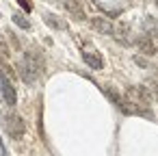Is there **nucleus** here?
<instances>
[{
  "mask_svg": "<svg viewBox=\"0 0 158 156\" xmlns=\"http://www.w3.org/2000/svg\"><path fill=\"white\" fill-rule=\"evenodd\" d=\"M44 67H46V63H44V57L39 52H26L24 59L18 63V74L26 85H33L41 76Z\"/></svg>",
  "mask_w": 158,
  "mask_h": 156,
  "instance_id": "1",
  "label": "nucleus"
},
{
  "mask_svg": "<svg viewBox=\"0 0 158 156\" xmlns=\"http://www.w3.org/2000/svg\"><path fill=\"white\" fill-rule=\"evenodd\" d=\"M24 130H26L24 119H22L18 113H7V115H5V132H7L13 141H20V139L24 137Z\"/></svg>",
  "mask_w": 158,
  "mask_h": 156,
  "instance_id": "2",
  "label": "nucleus"
},
{
  "mask_svg": "<svg viewBox=\"0 0 158 156\" xmlns=\"http://www.w3.org/2000/svg\"><path fill=\"white\" fill-rule=\"evenodd\" d=\"M0 93H2V100H5L9 106H15L18 95H15V87H13V82L7 78V72H0Z\"/></svg>",
  "mask_w": 158,
  "mask_h": 156,
  "instance_id": "3",
  "label": "nucleus"
},
{
  "mask_svg": "<svg viewBox=\"0 0 158 156\" xmlns=\"http://www.w3.org/2000/svg\"><path fill=\"white\" fill-rule=\"evenodd\" d=\"M63 7H65V11L74 18V20H87V15H85V9H82V5L78 2V0H63Z\"/></svg>",
  "mask_w": 158,
  "mask_h": 156,
  "instance_id": "4",
  "label": "nucleus"
},
{
  "mask_svg": "<svg viewBox=\"0 0 158 156\" xmlns=\"http://www.w3.org/2000/svg\"><path fill=\"white\" fill-rule=\"evenodd\" d=\"M91 26H93L98 33H102V35H115V26H113L110 20H106V18H93V20H91Z\"/></svg>",
  "mask_w": 158,
  "mask_h": 156,
  "instance_id": "5",
  "label": "nucleus"
},
{
  "mask_svg": "<svg viewBox=\"0 0 158 156\" xmlns=\"http://www.w3.org/2000/svg\"><path fill=\"white\" fill-rule=\"evenodd\" d=\"M82 59L91 70H102L104 67V61H102V57L98 52H82Z\"/></svg>",
  "mask_w": 158,
  "mask_h": 156,
  "instance_id": "6",
  "label": "nucleus"
},
{
  "mask_svg": "<svg viewBox=\"0 0 158 156\" xmlns=\"http://www.w3.org/2000/svg\"><path fill=\"white\" fill-rule=\"evenodd\" d=\"M134 44H136V48H139L143 54H156V46L149 41V37H136Z\"/></svg>",
  "mask_w": 158,
  "mask_h": 156,
  "instance_id": "7",
  "label": "nucleus"
},
{
  "mask_svg": "<svg viewBox=\"0 0 158 156\" xmlns=\"http://www.w3.org/2000/svg\"><path fill=\"white\" fill-rule=\"evenodd\" d=\"M44 20H46L48 26H52V28H56V31H65V28H67V24H65L59 15H54V13H44Z\"/></svg>",
  "mask_w": 158,
  "mask_h": 156,
  "instance_id": "8",
  "label": "nucleus"
},
{
  "mask_svg": "<svg viewBox=\"0 0 158 156\" xmlns=\"http://www.w3.org/2000/svg\"><path fill=\"white\" fill-rule=\"evenodd\" d=\"M13 22H15V24H18L20 28H26V31L31 28V22H28V20H26V18H24L22 13H13Z\"/></svg>",
  "mask_w": 158,
  "mask_h": 156,
  "instance_id": "9",
  "label": "nucleus"
},
{
  "mask_svg": "<svg viewBox=\"0 0 158 156\" xmlns=\"http://www.w3.org/2000/svg\"><path fill=\"white\" fill-rule=\"evenodd\" d=\"M18 2H20V7H22L24 11H31V9H33V5L28 2V0H18Z\"/></svg>",
  "mask_w": 158,
  "mask_h": 156,
  "instance_id": "10",
  "label": "nucleus"
},
{
  "mask_svg": "<svg viewBox=\"0 0 158 156\" xmlns=\"http://www.w3.org/2000/svg\"><path fill=\"white\" fill-rule=\"evenodd\" d=\"M154 87H156V93H158V82H156V85H154Z\"/></svg>",
  "mask_w": 158,
  "mask_h": 156,
  "instance_id": "11",
  "label": "nucleus"
},
{
  "mask_svg": "<svg viewBox=\"0 0 158 156\" xmlns=\"http://www.w3.org/2000/svg\"><path fill=\"white\" fill-rule=\"evenodd\" d=\"M54 2H56V0H54Z\"/></svg>",
  "mask_w": 158,
  "mask_h": 156,
  "instance_id": "12",
  "label": "nucleus"
}]
</instances>
